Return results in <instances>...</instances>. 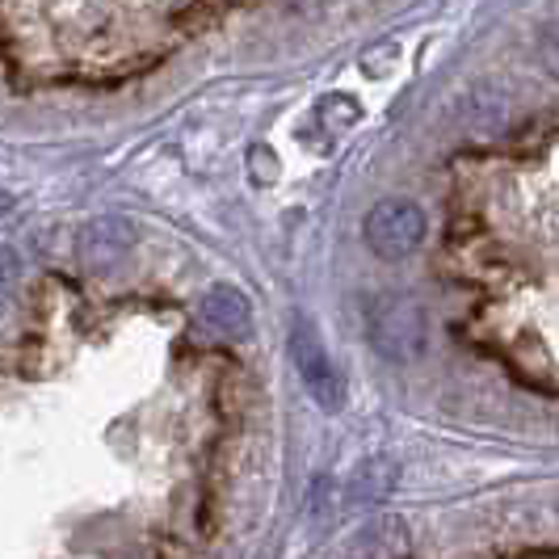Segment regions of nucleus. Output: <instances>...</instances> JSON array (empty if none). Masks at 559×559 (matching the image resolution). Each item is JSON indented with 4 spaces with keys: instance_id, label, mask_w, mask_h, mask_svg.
<instances>
[{
    "instance_id": "nucleus-1",
    "label": "nucleus",
    "mask_w": 559,
    "mask_h": 559,
    "mask_svg": "<svg viewBox=\"0 0 559 559\" xmlns=\"http://www.w3.org/2000/svg\"><path fill=\"white\" fill-rule=\"evenodd\" d=\"M366 336L388 362H417L425 354V308L404 290L366 295Z\"/></svg>"
},
{
    "instance_id": "nucleus-2",
    "label": "nucleus",
    "mask_w": 559,
    "mask_h": 559,
    "mask_svg": "<svg viewBox=\"0 0 559 559\" xmlns=\"http://www.w3.org/2000/svg\"><path fill=\"white\" fill-rule=\"evenodd\" d=\"M362 236L366 249L374 252V257L400 261L413 249H420V240H425V211H420L417 202H408V198H383V202L370 206Z\"/></svg>"
},
{
    "instance_id": "nucleus-3",
    "label": "nucleus",
    "mask_w": 559,
    "mask_h": 559,
    "mask_svg": "<svg viewBox=\"0 0 559 559\" xmlns=\"http://www.w3.org/2000/svg\"><path fill=\"white\" fill-rule=\"evenodd\" d=\"M290 362H295L304 388H308L311 400H316L324 413H336V408L345 404L341 370H336L333 358H329V349H324V341L316 333V324L304 320V316L290 324Z\"/></svg>"
},
{
    "instance_id": "nucleus-4",
    "label": "nucleus",
    "mask_w": 559,
    "mask_h": 559,
    "mask_svg": "<svg viewBox=\"0 0 559 559\" xmlns=\"http://www.w3.org/2000/svg\"><path fill=\"white\" fill-rule=\"evenodd\" d=\"M135 240H140V231L131 219H122V215H97V219H88L81 227V236H76V252H81L88 265H110L118 257H127V252L135 249Z\"/></svg>"
},
{
    "instance_id": "nucleus-5",
    "label": "nucleus",
    "mask_w": 559,
    "mask_h": 559,
    "mask_svg": "<svg viewBox=\"0 0 559 559\" xmlns=\"http://www.w3.org/2000/svg\"><path fill=\"white\" fill-rule=\"evenodd\" d=\"M198 320L215 333H245L252 320L249 299L236 290V286H211L198 304Z\"/></svg>"
},
{
    "instance_id": "nucleus-6",
    "label": "nucleus",
    "mask_w": 559,
    "mask_h": 559,
    "mask_svg": "<svg viewBox=\"0 0 559 559\" xmlns=\"http://www.w3.org/2000/svg\"><path fill=\"white\" fill-rule=\"evenodd\" d=\"M395 476H400V467H395L392 459H366L362 467L349 476V484H345V501L349 504L383 501L395 488Z\"/></svg>"
},
{
    "instance_id": "nucleus-7",
    "label": "nucleus",
    "mask_w": 559,
    "mask_h": 559,
    "mask_svg": "<svg viewBox=\"0 0 559 559\" xmlns=\"http://www.w3.org/2000/svg\"><path fill=\"white\" fill-rule=\"evenodd\" d=\"M17 278H22V257L9 249V245H0V304L13 295Z\"/></svg>"
},
{
    "instance_id": "nucleus-8",
    "label": "nucleus",
    "mask_w": 559,
    "mask_h": 559,
    "mask_svg": "<svg viewBox=\"0 0 559 559\" xmlns=\"http://www.w3.org/2000/svg\"><path fill=\"white\" fill-rule=\"evenodd\" d=\"M538 56H543V68L559 81V17L543 29V43H538Z\"/></svg>"
},
{
    "instance_id": "nucleus-9",
    "label": "nucleus",
    "mask_w": 559,
    "mask_h": 559,
    "mask_svg": "<svg viewBox=\"0 0 559 559\" xmlns=\"http://www.w3.org/2000/svg\"><path fill=\"white\" fill-rule=\"evenodd\" d=\"M9 211H13V194H4V190H0V215H9Z\"/></svg>"
}]
</instances>
